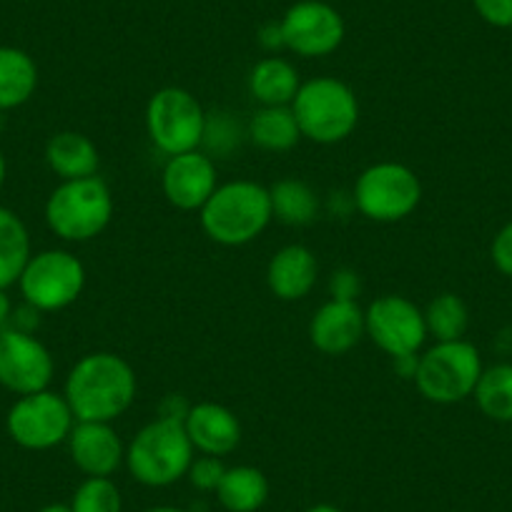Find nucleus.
<instances>
[{
	"instance_id": "1",
	"label": "nucleus",
	"mask_w": 512,
	"mask_h": 512,
	"mask_svg": "<svg viewBox=\"0 0 512 512\" xmlns=\"http://www.w3.org/2000/svg\"><path fill=\"white\" fill-rule=\"evenodd\" d=\"M139 392L136 369L113 352H91L68 372L63 397L78 422H113L126 415Z\"/></svg>"
},
{
	"instance_id": "2",
	"label": "nucleus",
	"mask_w": 512,
	"mask_h": 512,
	"mask_svg": "<svg viewBox=\"0 0 512 512\" xmlns=\"http://www.w3.org/2000/svg\"><path fill=\"white\" fill-rule=\"evenodd\" d=\"M201 229L221 246H244L264 234L272 214L269 189L256 181H229L219 184L204 209L199 211Z\"/></svg>"
},
{
	"instance_id": "3",
	"label": "nucleus",
	"mask_w": 512,
	"mask_h": 512,
	"mask_svg": "<svg viewBox=\"0 0 512 512\" xmlns=\"http://www.w3.org/2000/svg\"><path fill=\"white\" fill-rule=\"evenodd\" d=\"M302 139L314 144H342L359 126V98L334 76H317L299 86L292 101Z\"/></svg>"
},
{
	"instance_id": "4",
	"label": "nucleus",
	"mask_w": 512,
	"mask_h": 512,
	"mask_svg": "<svg viewBox=\"0 0 512 512\" xmlns=\"http://www.w3.org/2000/svg\"><path fill=\"white\" fill-rule=\"evenodd\" d=\"M194 452L184 422L156 417L128 442L123 465L141 485L169 487L184 480L194 462Z\"/></svg>"
},
{
	"instance_id": "5",
	"label": "nucleus",
	"mask_w": 512,
	"mask_h": 512,
	"mask_svg": "<svg viewBox=\"0 0 512 512\" xmlns=\"http://www.w3.org/2000/svg\"><path fill=\"white\" fill-rule=\"evenodd\" d=\"M113 209L116 201L101 176L61 181L46 201V224L58 239L83 244L108 229Z\"/></svg>"
},
{
	"instance_id": "6",
	"label": "nucleus",
	"mask_w": 512,
	"mask_h": 512,
	"mask_svg": "<svg viewBox=\"0 0 512 512\" xmlns=\"http://www.w3.org/2000/svg\"><path fill=\"white\" fill-rule=\"evenodd\" d=\"M482 374V359L467 339L437 342L420 354L415 384L432 405H457L475 392Z\"/></svg>"
},
{
	"instance_id": "7",
	"label": "nucleus",
	"mask_w": 512,
	"mask_h": 512,
	"mask_svg": "<svg viewBox=\"0 0 512 512\" xmlns=\"http://www.w3.org/2000/svg\"><path fill=\"white\" fill-rule=\"evenodd\" d=\"M352 201L364 219L395 224L417 211L422 201V181L410 166L379 161L357 176Z\"/></svg>"
},
{
	"instance_id": "8",
	"label": "nucleus",
	"mask_w": 512,
	"mask_h": 512,
	"mask_svg": "<svg viewBox=\"0 0 512 512\" xmlns=\"http://www.w3.org/2000/svg\"><path fill=\"white\" fill-rule=\"evenodd\" d=\"M206 111L199 98L179 86L156 91L146 103V131L161 154L179 156L199 151L204 141Z\"/></svg>"
},
{
	"instance_id": "9",
	"label": "nucleus",
	"mask_w": 512,
	"mask_h": 512,
	"mask_svg": "<svg viewBox=\"0 0 512 512\" xmlns=\"http://www.w3.org/2000/svg\"><path fill=\"white\" fill-rule=\"evenodd\" d=\"M18 287L26 304L38 312H61L81 297L86 287V267L66 249L38 251L28 259Z\"/></svg>"
},
{
	"instance_id": "10",
	"label": "nucleus",
	"mask_w": 512,
	"mask_h": 512,
	"mask_svg": "<svg viewBox=\"0 0 512 512\" xmlns=\"http://www.w3.org/2000/svg\"><path fill=\"white\" fill-rule=\"evenodd\" d=\"M73 425H76V417L66 397L51 390L18 397L6 417V430L11 440L23 450L33 452L53 450L68 442Z\"/></svg>"
},
{
	"instance_id": "11",
	"label": "nucleus",
	"mask_w": 512,
	"mask_h": 512,
	"mask_svg": "<svg viewBox=\"0 0 512 512\" xmlns=\"http://www.w3.org/2000/svg\"><path fill=\"white\" fill-rule=\"evenodd\" d=\"M364 329L367 337L382 349L387 357L420 354L427 342L425 309L402 294H384L364 309Z\"/></svg>"
},
{
	"instance_id": "12",
	"label": "nucleus",
	"mask_w": 512,
	"mask_h": 512,
	"mask_svg": "<svg viewBox=\"0 0 512 512\" xmlns=\"http://www.w3.org/2000/svg\"><path fill=\"white\" fill-rule=\"evenodd\" d=\"M56 362L46 344L21 329H0V387L18 397L48 390Z\"/></svg>"
},
{
	"instance_id": "13",
	"label": "nucleus",
	"mask_w": 512,
	"mask_h": 512,
	"mask_svg": "<svg viewBox=\"0 0 512 512\" xmlns=\"http://www.w3.org/2000/svg\"><path fill=\"white\" fill-rule=\"evenodd\" d=\"M284 48L302 58L332 56L344 41V21L322 0L294 3L282 21Z\"/></svg>"
},
{
	"instance_id": "14",
	"label": "nucleus",
	"mask_w": 512,
	"mask_h": 512,
	"mask_svg": "<svg viewBox=\"0 0 512 512\" xmlns=\"http://www.w3.org/2000/svg\"><path fill=\"white\" fill-rule=\"evenodd\" d=\"M161 189L166 201L181 211H201L206 201L219 189L216 164L204 151L169 156L161 174Z\"/></svg>"
},
{
	"instance_id": "15",
	"label": "nucleus",
	"mask_w": 512,
	"mask_h": 512,
	"mask_svg": "<svg viewBox=\"0 0 512 512\" xmlns=\"http://www.w3.org/2000/svg\"><path fill=\"white\" fill-rule=\"evenodd\" d=\"M71 460L86 477H111L126 462V445L113 422H78L68 435Z\"/></svg>"
},
{
	"instance_id": "16",
	"label": "nucleus",
	"mask_w": 512,
	"mask_h": 512,
	"mask_svg": "<svg viewBox=\"0 0 512 512\" xmlns=\"http://www.w3.org/2000/svg\"><path fill=\"white\" fill-rule=\"evenodd\" d=\"M367 337L364 309L357 302L329 299L309 319V342L327 357L347 354Z\"/></svg>"
},
{
	"instance_id": "17",
	"label": "nucleus",
	"mask_w": 512,
	"mask_h": 512,
	"mask_svg": "<svg viewBox=\"0 0 512 512\" xmlns=\"http://www.w3.org/2000/svg\"><path fill=\"white\" fill-rule=\"evenodd\" d=\"M186 435L196 452L211 457H226L239 447L241 422L229 407L219 402H196L184 420Z\"/></svg>"
},
{
	"instance_id": "18",
	"label": "nucleus",
	"mask_w": 512,
	"mask_h": 512,
	"mask_svg": "<svg viewBox=\"0 0 512 512\" xmlns=\"http://www.w3.org/2000/svg\"><path fill=\"white\" fill-rule=\"evenodd\" d=\"M319 262L304 244L282 246L267 264V287L282 302H299L317 287Z\"/></svg>"
},
{
	"instance_id": "19",
	"label": "nucleus",
	"mask_w": 512,
	"mask_h": 512,
	"mask_svg": "<svg viewBox=\"0 0 512 512\" xmlns=\"http://www.w3.org/2000/svg\"><path fill=\"white\" fill-rule=\"evenodd\" d=\"M46 164L61 181L88 179L98 174L101 154L81 131H58L46 144Z\"/></svg>"
},
{
	"instance_id": "20",
	"label": "nucleus",
	"mask_w": 512,
	"mask_h": 512,
	"mask_svg": "<svg viewBox=\"0 0 512 512\" xmlns=\"http://www.w3.org/2000/svg\"><path fill=\"white\" fill-rule=\"evenodd\" d=\"M302 78L299 71L279 56H267L249 73V93L262 106H292Z\"/></svg>"
},
{
	"instance_id": "21",
	"label": "nucleus",
	"mask_w": 512,
	"mask_h": 512,
	"mask_svg": "<svg viewBox=\"0 0 512 512\" xmlns=\"http://www.w3.org/2000/svg\"><path fill=\"white\" fill-rule=\"evenodd\" d=\"M216 497L226 512H256L267 505L269 480L259 467H226L224 477L216 487Z\"/></svg>"
},
{
	"instance_id": "22",
	"label": "nucleus",
	"mask_w": 512,
	"mask_h": 512,
	"mask_svg": "<svg viewBox=\"0 0 512 512\" xmlns=\"http://www.w3.org/2000/svg\"><path fill=\"white\" fill-rule=\"evenodd\" d=\"M246 136L259 149L272 151V154L292 151L302 141V131H299L292 106H262L251 116Z\"/></svg>"
},
{
	"instance_id": "23",
	"label": "nucleus",
	"mask_w": 512,
	"mask_h": 512,
	"mask_svg": "<svg viewBox=\"0 0 512 512\" xmlns=\"http://www.w3.org/2000/svg\"><path fill=\"white\" fill-rule=\"evenodd\" d=\"M38 88V66L26 51L0 46V111L23 106Z\"/></svg>"
},
{
	"instance_id": "24",
	"label": "nucleus",
	"mask_w": 512,
	"mask_h": 512,
	"mask_svg": "<svg viewBox=\"0 0 512 512\" xmlns=\"http://www.w3.org/2000/svg\"><path fill=\"white\" fill-rule=\"evenodd\" d=\"M31 251V234L16 211L0 206V289L18 284Z\"/></svg>"
},
{
	"instance_id": "25",
	"label": "nucleus",
	"mask_w": 512,
	"mask_h": 512,
	"mask_svg": "<svg viewBox=\"0 0 512 512\" xmlns=\"http://www.w3.org/2000/svg\"><path fill=\"white\" fill-rule=\"evenodd\" d=\"M269 199H272L274 219L287 226H307L319 216V196L307 181L302 179H282L269 186Z\"/></svg>"
},
{
	"instance_id": "26",
	"label": "nucleus",
	"mask_w": 512,
	"mask_h": 512,
	"mask_svg": "<svg viewBox=\"0 0 512 512\" xmlns=\"http://www.w3.org/2000/svg\"><path fill=\"white\" fill-rule=\"evenodd\" d=\"M477 407L485 417L495 422H512V364H495L490 369H482L480 382L475 392Z\"/></svg>"
},
{
	"instance_id": "27",
	"label": "nucleus",
	"mask_w": 512,
	"mask_h": 512,
	"mask_svg": "<svg viewBox=\"0 0 512 512\" xmlns=\"http://www.w3.org/2000/svg\"><path fill=\"white\" fill-rule=\"evenodd\" d=\"M425 324L427 334L435 337L437 342H455V339L465 337L467 327H470V309H467L465 299L457 294H437L427 304Z\"/></svg>"
},
{
	"instance_id": "28",
	"label": "nucleus",
	"mask_w": 512,
	"mask_h": 512,
	"mask_svg": "<svg viewBox=\"0 0 512 512\" xmlns=\"http://www.w3.org/2000/svg\"><path fill=\"white\" fill-rule=\"evenodd\" d=\"M73 512H123V497L111 477H86L71 497Z\"/></svg>"
},
{
	"instance_id": "29",
	"label": "nucleus",
	"mask_w": 512,
	"mask_h": 512,
	"mask_svg": "<svg viewBox=\"0 0 512 512\" xmlns=\"http://www.w3.org/2000/svg\"><path fill=\"white\" fill-rule=\"evenodd\" d=\"M241 144V126L231 118V113H206V128L201 149L204 154L214 156H229L236 146Z\"/></svg>"
},
{
	"instance_id": "30",
	"label": "nucleus",
	"mask_w": 512,
	"mask_h": 512,
	"mask_svg": "<svg viewBox=\"0 0 512 512\" xmlns=\"http://www.w3.org/2000/svg\"><path fill=\"white\" fill-rule=\"evenodd\" d=\"M224 472H226V465L221 462V457L201 455V457H194L186 477H189V482L196 487V490L216 492Z\"/></svg>"
},
{
	"instance_id": "31",
	"label": "nucleus",
	"mask_w": 512,
	"mask_h": 512,
	"mask_svg": "<svg viewBox=\"0 0 512 512\" xmlns=\"http://www.w3.org/2000/svg\"><path fill=\"white\" fill-rule=\"evenodd\" d=\"M362 294V279L354 269H337L329 277V297L342 299V302H357Z\"/></svg>"
},
{
	"instance_id": "32",
	"label": "nucleus",
	"mask_w": 512,
	"mask_h": 512,
	"mask_svg": "<svg viewBox=\"0 0 512 512\" xmlns=\"http://www.w3.org/2000/svg\"><path fill=\"white\" fill-rule=\"evenodd\" d=\"M477 16L492 28H512V0H472Z\"/></svg>"
},
{
	"instance_id": "33",
	"label": "nucleus",
	"mask_w": 512,
	"mask_h": 512,
	"mask_svg": "<svg viewBox=\"0 0 512 512\" xmlns=\"http://www.w3.org/2000/svg\"><path fill=\"white\" fill-rule=\"evenodd\" d=\"M490 256L497 272L505 274V277H512V221H507L495 234L490 246Z\"/></svg>"
},
{
	"instance_id": "34",
	"label": "nucleus",
	"mask_w": 512,
	"mask_h": 512,
	"mask_svg": "<svg viewBox=\"0 0 512 512\" xmlns=\"http://www.w3.org/2000/svg\"><path fill=\"white\" fill-rule=\"evenodd\" d=\"M191 410V402H186L184 395H166L164 402L159 405V417L164 420H176V422H184L186 415Z\"/></svg>"
},
{
	"instance_id": "35",
	"label": "nucleus",
	"mask_w": 512,
	"mask_h": 512,
	"mask_svg": "<svg viewBox=\"0 0 512 512\" xmlns=\"http://www.w3.org/2000/svg\"><path fill=\"white\" fill-rule=\"evenodd\" d=\"M41 314L43 312H38V309L31 307V304H26V307H21V309H13V317H11L13 324H11V327L21 329V332L33 334V332H36L38 322H41Z\"/></svg>"
},
{
	"instance_id": "36",
	"label": "nucleus",
	"mask_w": 512,
	"mask_h": 512,
	"mask_svg": "<svg viewBox=\"0 0 512 512\" xmlns=\"http://www.w3.org/2000/svg\"><path fill=\"white\" fill-rule=\"evenodd\" d=\"M259 43H262L264 51L269 53H277L284 48V33H282V23L272 21V23H264L262 31H259Z\"/></svg>"
},
{
	"instance_id": "37",
	"label": "nucleus",
	"mask_w": 512,
	"mask_h": 512,
	"mask_svg": "<svg viewBox=\"0 0 512 512\" xmlns=\"http://www.w3.org/2000/svg\"><path fill=\"white\" fill-rule=\"evenodd\" d=\"M417 367H420V354H402V357H392V369L397 377L412 379L415 382Z\"/></svg>"
},
{
	"instance_id": "38",
	"label": "nucleus",
	"mask_w": 512,
	"mask_h": 512,
	"mask_svg": "<svg viewBox=\"0 0 512 512\" xmlns=\"http://www.w3.org/2000/svg\"><path fill=\"white\" fill-rule=\"evenodd\" d=\"M13 317V302L6 294V289H0V329H6Z\"/></svg>"
},
{
	"instance_id": "39",
	"label": "nucleus",
	"mask_w": 512,
	"mask_h": 512,
	"mask_svg": "<svg viewBox=\"0 0 512 512\" xmlns=\"http://www.w3.org/2000/svg\"><path fill=\"white\" fill-rule=\"evenodd\" d=\"M38 512H73L71 505H63V502H51V505L41 507Z\"/></svg>"
},
{
	"instance_id": "40",
	"label": "nucleus",
	"mask_w": 512,
	"mask_h": 512,
	"mask_svg": "<svg viewBox=\"0 0 512 512\" xmlns=\"http://www.w3.org/2000/svg\"><path fill=\"white\" fill-rule=\"evenodd\" d=\"M304 512H342V510L334 505H329V502H319V505H312L309 510H304Z\"/></svg>"
},
{
	"instance_id": "41",
	"label": "nucleus",
	"mask_w": 512,
	"mask_h": 512,
	"mask_svg": "<svg viewBox=\"0 0 512 512\" xmlns=\"http://www.w3.org/2000/svg\"><path fill=\"white\" fill-rule=\"evenodd\" d=\"M146 512H189V510H181V507H171V505H161V507H151Z\"/></svg>"
},
{
	"instance_id": "42",
	"label": "nucleus",
	"mask_w": 512,
	"mask_h": 512,
	"mask_svg": "<svg viewBox=\"0 0 512 512\" xmlns=\"http://www.w3.org/2000/svg\"><path fill=\"white\" fill-rule=\"evenodd\" d=\"M6 171H8L6 156H3V151H0V186H3V181H6Z\"/></svg>"
},
{
	"instance_id": "43",
	"label": "nucleus",
	"mask_w": 512,
	"mask_h": 512,
	"mask_svg": "<svg viewBox=\"0 0 512 512\" xmlns=\"http://www.w3.org/2000/svg\"><path fill=\"white\" fill-rule=\"evenodd\" d=\"M6 111H0V134H3V128H6V116H3Z\"/></svg>"
},
{
	"instance_id": "44",
	"label": "nucleus",
	"mask_w": 512,
	"mask_h": 512,
	"mask_svg": "<svg viewBox=\"0 0 512 512\" xmlns=\"http://www.w3.org/2000/svg\"><path fill=\"white\" fill-rule=\"evenodd\" d=\"M510 430H512V422H510Z\"/></svg>"
}]
</instances>
